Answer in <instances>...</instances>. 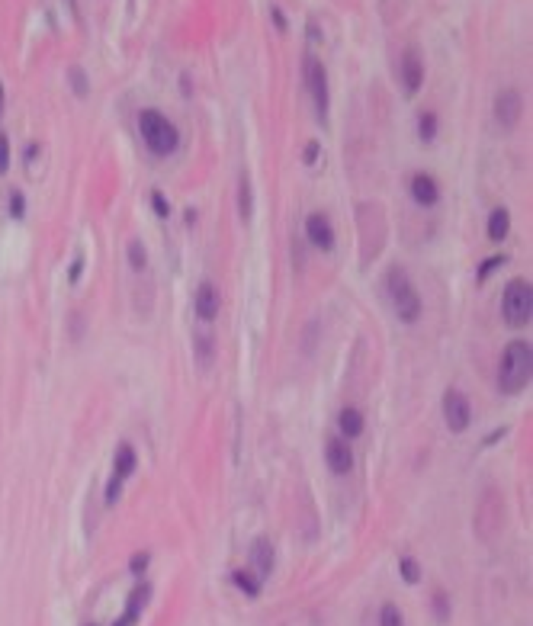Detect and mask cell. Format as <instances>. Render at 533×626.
Wrapping results in <instances>:
<instances>
[{
  "mask_svg": "<svg viewBox=\"0 0 533 626\" xmlns=\"http://www.w3.org/2000/svg\"><path fill=\"white\" fill-rule=\"evenodd\" d=\"M533 373V347L530 340H511L498 360V389L504 395H518L530 385Z\"/></svg>",
  "mask_w": 533,
  "mask_h": 626,
  "instance_id": "6da1fadb",
  "label": "cell"
},
{
  "mask_svg": "<svg viewBox=\"0 0 533 626\" xmlns=\"http://www.w3.org/2000/svg\"><path fill=\"white\" fill-rule=\"evenodd\" d=\"M386 293H389V302H392V309H396L398 321H405V325H418L424 305H421L418 289H414V283L408 279V273H405L402 267H389Z\"/></svg>",
  "mask_w": 533,
  "mask_h": 626,
  "instance_id": "7a4b0ae2",
  "label": "cell"
},
{
  "mask_svg": "<svg viewBox=\"0 0 533 626\" xmlns=\"http://www.w3.org/2000/svg\"><path fill=\"white\" fill-rule=\"evenodd\" d=\"M138 135L145 138V145L154 154H174L180 148V128L158 109H142L138 113Z\"/></svg>",
  "mask_w": 533,
  "mask_h": 626,
  "instance_id": "3957f363",
  "label": "cell"
},
{
  "mask_svg": "<svg viewBox=\"0 0 533 626\" xmlns=\"http://www.w3.org/2000/svg\"><path fill=\"white\" fill-rule=\"evenodd\" d=\"M501 318L508 328H527L533 318V286L527 279H511L501 293Z\"/></svg>",
  "mask_w": 533,
  "mask_h": 626,
  "instance_id": "277c9868",
  "label": "cell"
},
{
  "mask_svg": "<svg viewBox=\"0 0 533 626\" xmlns=\"http://www.w3.org/2000/svg\"><path fill=\"white\" fill-rule=\"evenodd\" d=\"M443 421L453 434H466L473 424V405L459 389H447L443 392Z\"/></svg>",
  "mask_w": 533,
  "mask_h": 626,
  "instance_id": "5b68a950",
  "label": "cell"
},
{
  "mask_svg": "<svg viewBox=\"0 0 533 626\" xmlns=\"http://www.w3.org/2000/svg\"><path fill=\"white\" fill-rule=\"evenodd\" d=\"M305 81H309V93H312L315 113L318 119H328V106H331V93H328V71L318 58H305Z\"/></svg>",
  "mask_w": 533,
  "mask_h": 626,
  "instance_id": "8992f818",
  "label": "cell"
},
{
  "mask_svg": "<svg viewBox=\"0 0 533 626\" xmlns=\"http://www.w3.org/2000/svg\"><path fill=\"white\" fill-rule=\"evenodd\" d=\"M305 238H309V244L318 251H335V225H331V219H328L325 212H309L305 215Z\"/></svg>",
  "mask_w": 533,
  "mask_h": 626,
  "instance_id": "52a82bcc",
  "label": "cell"
},
{
  "mask_svg": "<svg viewBox=\"0 0 533 626\" xmlns=\"http://www.w3.org/2000/svg\"><path fill=\"white\" fill-rule=\"evenodd\" d=\"M398 77H402V87L408 97L421 91V84H424V61H421L418 48H405L402 58H398Z\"/></svg>",
  "mask_w": 533,
  "mask_h": 626,
  "instance_id": "ba28073f",
  "label": "cell"
},
{
  "mask_svg": "<svg viewBox=\"0 0 533 626\" xmlns=\"http://www.w3.org/2000/svg\"><path fill=\"white\" fill-rule=\"evenodd\" d=\"M325 462L328 469L335 472V476H347L353 469V450L347 446V440L344 437H331L325 444Z\"/></svg>",
  "mask_w": 533,
  "mask_h": 626,
  "instance_id": "9c48e42d",
  "label": "cell"
},
{
  "mask_svg": "<svg viewBox=\"0 0 533 626\" xmlns=\"http://www.w3.org/2000/svg\"><path fill=\"white\" fill-rule=\"evenodd\" d=\"M495 119L504 132H511V128L518 126V119H520V93L518 91H501L495 97Z\"/></svg>",
  "mask_w": 533,
  "mask_h": 626,
  "instance_id": "30bf717a",
  "label": "cell"
},
{
  "mask_svg": "<svg viewBox=\"0 0 533 626\" xmlns=\"http://www.w3.org/2000/svg\"><path fill=\"white\" fill-rule=\"evenodd\" d=\"M219 289H215V283H199L196 295H193V309H196V318L199 321H215V315H219Z\"/></svg>",
  "mask_w": 533,
  "mask_h": 626,
  "instance_id": "8fae6325",
  "label": "cell"
},
{
  "mask_svg": "<svg viewBox=\"0 0 533 626\" xmlns=\"http://www.w3.org/2000/svg\"><path fill=\"white\" fill-rule=\"evenodd\" d=\"M408 189H412L414 203L424 206V209H431V206L440 203V187H437V180L431 174H414L412 183H408Z\"/></svg>",
  "mask_w": 533,
  "mask_h": 626,
  "instance_id": "7c38bea8",
  "label": "cell"
},
{
  "mask_svg": "<svg viewBox=\"0 0 533 626\" xmlns=\"http://www.w3.org/2000/svg\"><path fill=\"white\" fill-rule=\"evenodd\" d=\"M251 566H254V572H257V578H264V575L274 572V566H276V550H274V543H270L266 536L254 540V546H251Z\"/></svg>",
  "mask_w": 533,
  "mask_h": 626,
  "instance_id": "4fadbf2b",
  "label": "cell"
},
{
  "mask_svg": "<svg viewBox=\"0 0 533 626\" xmlns=\"http://www.w3.org/2000/svg\"><path fill=\"white\" fill-rule=\"evenodd\" d=\"M151 601V585H138L135 591L129 594V604H126V611H122V617L116 620L113 626H132L138 620V613H142V607Z\"/></svg>",
  "mask_w": 533,
  "mask_h": 626,
  "instance_id": "5bb4252c",
  "label": "cell"
},
{
  "mask_svg": "<svg viewBox=\"0 0 533 626\" xmlns=\"http://www.w3.org/2000/svg\"><path fill=\"white\" fill-rule=\"evenodd\" d=\"M363 411H360V408H353V405H347L341 411V415H337V427H341V437L344 440H353V437H360V434H363Z\"/></svg>",
  "mask_w": 533,
  "mask_h": 626,
  "instance_id": "9a60e30c",
  "label": "cell"
},
{
  "mask_svg": "<svg viewBox=\"0 0 533 626\" xmlns=\"http://www.w3.org/2000/svg\"><path fill=\"white\" fill-rule=\"evenodd\" d=\"M485 232H488V238H492V241H504V238H508V232H511V215H508V209H504V206H495V209L488 212Z\"/></svg>",
  "mask_w": 533,
  "mask_h": 626,
  "instance_id": "2e32d148",
  "label": "cell"
},
{
  "mask_svg": "<svg viewBox=\"0 0 533 626\" xmlns=\"http://www.w3.org/2000/svg\"><path fill=\"white\" fill-rule=\"evenodd\" d=\"M135 466H138L135 450H132L129 444H119V450H116V456H113V476L126 482V479L135 472Z\"/></svg>",
  "mask_w": 533,
  "mask_h": 626,
  "instance_id": "e0dca14e",
  "label": "cell"
},
{
  "mask_svg": "<svg viewBox=\"0 0 533 626\" xmlns=\"http://www.w3.org/2000/svg\"><path fill=\"white\" fill-rule=\"evenodd\" d=\"M193 347H196V360L203 370H209L215 360V338L209 331H196V338H193Z\"/></svg>",
  "mask_w": 533,
  "mask_h": 626,
  "instance_id": "ac0fdd59",
  "label": "cell"
},
{
  "mask_svg": "<svg viewBox=\"0 0 533 626\" xmlns=\"http://www.w3.org/2000/svg\"><path fill=\"white\" fill-rule=\"evenodd\" d=\"M251 212H254V189H251V177L241 174L238 177V215H241L244 222L251 219Z\"/></svg>",
  "mask_w": 533,
  "mask_h": 626,
  "instance_id": "d6986e66",
  "label": "cell"
},
{
  "mask_svg": "<svg viewBox=\"0 0 533 626\" xmlns=\"http://www.w3.org/2000/svg\"><path fill=\"white\" fill-rule=\"evenodd\" d=\"M231 585H235L238 591H244L248 597H257L260 594V578L254 572H248V568H238V572H231Z\"/></svg>",
  "mask_w": 533,
  "mask_h": 626,
  "instance_id": "ffe728a7",
  "label": "cell"
},
{
  "mask_svg": "<svg viewBox=\"0 0 533 626\" xmlns=\"http://www.w3.org/2000/svg\"><path fill=\"white\" fill-rule=\"evenodd\" d=\"M437 128H440V119H437V113L424 109V113L418 116V138H421V142H434V138H437Z\"/></svg>",
  "mask_w": 533,
  "mask_h": 626,
  "instance_id": "44dd1931",
  "label": "cell"
},
{
  "mask_svg": "<svg viewBox=\"0 0 533 626\" xmlns=\"http://www.w3.org/2000/svg\"><path fill=\"white\" fill-rule=\"evenodd\" d=\"M398 575H402L405 585H418V581H421V566L414 562L412 556H402V559H398Z\"/></svg>",
  "mask_w": 533,
  "mask_h": 626,
  "instance_id": "7402d4cb",
  "label": "cell"
},
{
  "mask_svg": "<svg viewBox=\"0 0 533 626\" xmlns=\"http://www.w3.org/2000/svg\"><path fill=\"white\" fill-rule=\"evenodd\" d=\"M126 251H129V267H132V270H145V267H148V251H145V244L138 241V238H132Z\"/></svg>",
  "mask_w": 533,
  "mask_h": 626,
  "instance_id": "603a6c76",
  "label": "cell"
},
{
  "mask_svg": "<svg viewBox=\"0 0 533 626\" xmlns=\"http://www.w3.org/2000/svg\"><path fill=\"white\" fill-rule=\"evenodd\" d=\"M7 212H10V219H23V215H26V197H23V189H10Z\"/></svg>",
  "mask_w": 533,
  "mask_h": 626,
  "instance_id": "cb8c5ba5",
  "label": "cell"
},
{
  "mask_svg": "<svg viewBox=\"0 0 533 626\" xmlns=\"http://www.w3.org/2000/svg\"><path fill=\"white\" fill-rule=\"evenodd\" d=\"M379 626H405V617L396 604H382L379 611Z\"/></svg>",
  "mask_w": 533,
  "mask_h": 626,
  "instance_id": "d4e9b609",
  "label": "cell"
},
{
  "mask_svg": "<svg viewBox=\"0 0 533 626\" xmlns=\"http://www.w3.org/2000/svg\"><path fill=\"white\" fill-rule=\"evenodd\" d=\"M504 260H508V257H504V254L488 257L485 264H479V273H475V279H479V283H485V279L492 277V273H495V270H501V267H504Z\"/></svg>",
  "mask_w": 533,
  "mask_h": 626,
  "instance_id": "484cf974",
  "label": "cell"
},
{
  "mask_svg": "<svg viewBox=\"0 0 533 626\" xmlns=\"http://www.w3.org/2000/svg\"><path fill=\"white\" fill-rule=\"evenodd\" d=\"M68 81H71V87H74V93H77V97H87V91H90V84H87L84 71H81V68H71V71H68Z\"/></svg>",
  "mask_w": 533,
  "mask_h": 626,
  "instance_id": "4316f807",
  "label": "cell"
},
{
  "mask_svg": "<svg viewBox=\"0 0 533 626\" xmlns=\"http://www.w3.org/2000/svg\"><path fill=\"white\" fill-rule=\"evenodd\" d=\"M434 617L440 620V623H447V620H450V597L443 594V591H437V594H434Z\"/></svg>",
  "mask_w": 533,
  "mask_h": 626,
  "instance_id": "83f0119b",
  "label": "cell"
},
{
  "mask_svg": "<svg viewBox=\"0 0 533 626\" xmlns=\"http://www.w3.org/2000/svg\"><path fill=\"white\" fill-rule=\"evenodd\" d=\"M151 206H154V215H161V219H168L170 215V203L161 189H151Z\"/></svg>",
  "mask_w": 533,
  "mask_h": 626,
  "instance_id": "f1b7e54d",
  "label": "cell"
},
{
  "mask_svg": "<svg viewBox=\"0 0 533 626\" xmlns=\"http://www.w3.org/2000/svg\"><path fill=\"white\" fill-rule=\"evenodd\" d=\"M119 495H122V479L109 476L107 491H103V501H107V505H116V501H119Z\"/></svg>",
  "mask_w": 533,
  "mask_h": 626,
  "instance_id": "f546056e",
  "label": "cell"
},
{
  "mask_svg": "<svg viewBox=\"0 0 533 626\" xmlns=\"http://www.w3.org/2000/svg\"><path fill=\"white\" fill-rule=\"evenodd\" d=\"M10 171V138L0 132V177Z\"/></svg>",
  "mask_w": 533,
  "mask_h": 626,
  "instance_id": "4dcf8cb0",
  "label": "cell"
},
{
  "mask_svg": "<svg viewBox=\"0 0 533 626\" xmlns=\"http://www.w3.org/2000/svg\"><path fill=\"white\" fill-rule=\"evenodd\" d=\"M148 562H151V556H148V552H138V556H132L129 572H132V575H142V572L148 568Z\"/></svg>",
  "mask_w": 533,
  "mask_h": 626,
  "instance_id": "1f68e13d",
  "label": "cell"
},
{
  "mask_svg": "<svg viewBox=\"0 0 533 626\" xmlns=\"http://www.w3.org/2000/svg\"><path fill=\"white\" fill-rule=\"evenodd\" d=\"M81 273H84V257H74V264H71V270H68V283H77Z\"/></svg>",
  "mask_w": 533,
  "mask_h": 626,
  "instance_id": "d6a6232c",
  "label": "cell"
},
{
  "mask_svg": "<svg viewBox=\"0 0 533 626\" xmlns=\"http://www.w3.org/2000/svg\"><path fill=\"white\" fill-rule=\"evenodd\" d=\"M318 154H321L318 142H309V145H305V164H315V161H318Z\"/></svg>",
  "mask_w": 533,
  "mask_h": 626,
  "instance_id": "836d02e7",
  "label": "cell"
},
{
  "mask_svg": "<svg viewBox=\"0 0 533 626\" xmlns=\"http://www.w3.org/2000/svg\"><path fill=\"white\" fill-rule=\"evenodd\" d=\"M270 16H274L276 29H286V16H283V10H280V7H270Z\"/></svg>",
  "mask_w": 533,
  "mask_h": 626,
  "instance_id": "e575fe53",
  "label": "cell"
},
{
  "mask_svg": "<svg viewBox=\"0 0 533 626\" xmlns=\"http://www.w3.org/2000/svg\"><path fill=\"white\" fill-rule=\"evenodd\" d=\"M0 113H4V84H0Z\"/></svg>",
  "mask_w": 533,
  "mask_h": 626,
  "instance_id": "d590c367",
  "label": "cell"
},
{
  "mask_svg": "<svg viewBox=\"0 0 533 626\" xmlns=\"http://www.w3.org/2000/svg\"><path fill=\"white\" fill-rule=\"evenodd\" d=\"M87 626H97V623H87Z\"/></svg>",
  "mask_w": 533,
  "mask_h": 626,
  "instance_id": "8d00e7d4",
  "label": "cell"
}]
</instances>
